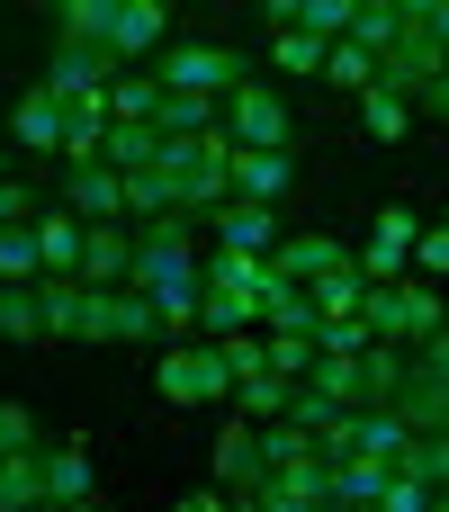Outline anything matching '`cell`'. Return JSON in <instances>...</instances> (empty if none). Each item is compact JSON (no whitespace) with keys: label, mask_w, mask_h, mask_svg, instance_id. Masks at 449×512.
<instances>
[{"label":"cell","mask_w":449,"mask_h":512,"mask_svg":"<svg viewBox=\"0 0 449 512\" xmlns=\"http://www.w3.org/2000/svg\"><path fill=\"white\" fill-rule=\"evenodd\" d=\"M153 306H162V333H180V324H198V261H189V225H180V207L171 216H153L144 234H135V270H126Z\"/></svg>","instance_id":"cell-1"},{"label":"cell","mask_w":449,"mask_h":512,"mask_svg":"<svg viewBox=\"0 0 449 512\" xmlns=\"http://www.w3.org/2000/svg\"><path fill=\"white\" fill-rule=\"evenodd\" d=\"M369 333L378 342H423V333H441V279H369Z\"/></svg>","instance_id":"cell-2"},{"label":"cell","mask_w":449,"mask_h":512,"mask_svg":"<svg viewBox=\"0 0 449 512\" xmlns=\"http://www.w3.org/2000/svg\"><path fill=\"white\" fill-rule=\"evenodd\" d=\"M153 396H162V405H225V396H234L225 342H171V351L153 360Z\"/></svg>","instance_id":"cell-3"},{"label":"cell","mask_w":449,"mask_h":512,"mask_svg":"<svg viewBox=\"0 0 449 512\" xmlns=\"http://www.w3.org/2000/svg\"><path fill=\"white\" fill-rule=\"evenodd\" d=\"M153 81H162V90L225 99V90L243 81V54H234V45H207V36H180V45H162V54H153Z\"/></svg>","instance_id":"cell-4"},{"label":"cell","mask_w":449,"mask_h":512,"mask_svg":"<svg viewBox=\"0 0 449 512\" xmlns=\"http://www.w3.org/2000/svg\"><path fill=\"white\" fill-rule=\"evenodd\" d=\"M225 135H234V144H288V99L243 72V81L225 90Z\"/></svg>","instance_id":"cell-5"},{"label":"cell","mask_w":449,"mask_h":512,"mask_svg":"<svg viewBox=\"0 0 449 512\" xmlns=\"http://www.w3.org/2000/svg\"><path fill=\"white\" fill-rule=\"evenodd\" d=\"M63 207L81 216V225H108V216H126V180H117V162L99 153V162H72V180H63Z\"/></svg>","instance_id":"cell-6"},{"label":"cell","mask_w":449,"mask_h":512,"mask_svg":"<svg viewBox=\"0 0 449 512\" xmlns=\"http://www.w3.org/2000/svg\"><path fill=\"white\" fill-rule=\"evenodd\" d=\"M414 234H423V216H414V207H387V216L369 225V243H360L351 261H360L369 279H405V261H414Z\"/></svg>","instance_id":"cell-7"},{"label":"cell","mask_w":449,"mask_h":512,"mask_svg":"<svg viewBox=\"0 0 449 512\" xmlns=\"http://www.w3.org/2000/svg\"><path fill=\"white\" fill-rule=\"evenodd\" d=\"M243 504H261V512H315L324 504V459L306 450V459H288V468H270Z\"/></svg>","instance_id":"cell-8"},{"label":"cell","mask_w":449,"mask_h":512,"mask_svg":"<svg viewBox=\"0 0 449 512\" xmlns=\"http://www.w3.org/2000/svg\"><path fill=\"white\" fill-rule=\"evenodd\" d=\"M108 81H117V54L108 45H54V63H45V90L54 99H90Z\"/></svg>","instance_id":"cell-9"},{"label":"cell","mask_w":449,"mask_h":512,"mask_svg":"<svg viewBox=\"0 0 449 512\" xmlns=\"http://www.w3.org/2000/svg\"><path fill=\"white\" fill-rule=\"evenodd\" d=\"M225 144H234V135H225ZM225 162H234V189H243V198H270V207H279V198H288V180H297L288 144H234Z\"/></svg>","instance_id":"cell-10"},{"label":"cell","mask_w":449,"mask_h":512,"mask_svg":"<svg viewBox=\"0 0 449 512\" xmlns=\"http://www.w3.org/2000/svg\"><path fill=\"white\" fill-rule=\"evenodd\" d=\"M126 270H135V225H126V216L90 225V234H81V279H90V288H126Z\"/></svg>","instance_id":"cell-11"},{"label":"cell","mask_w":449,"mask_h":512,"mask_svg":"<svg viewBox=\"0 0 449 512\" xmlns=\"http://www.w3.org/2000/svg\"><path fill=\"white\" fill-rule=\"evenodd\" d=\"M153 333H162V306H153V297H144L135 279L99 297V342H126V351H144Z\"/></svg>","instance_id":"cell-12"},{"label":"cell","mask_w":449,"mask_h":512,"mask_svg":"<svg viewBox=\"0 0 449 512\" xmlns=\"http://www.w3.org/2000/svg\"><path fill=\"white\" fill-rule=\"evenodd\" d=\"M441 63H449V54L432 45V36H423V27H414L405 45H387V54H378V90H405V99H423Z\"/></svg>","instance_id":"cell-13"},{"label":"cell","mask_w":449,"mask_h":512,"mask_svg":"<svg viewBox=\"0 0 449 512\" xmlns=\"http://www.w3.org/2000/svg\"><path fill=\"white\" fill-rule=\"evenodd\" d=\"M216 225H225V252H279V216H270V198H225L216 207Z\"/></svg>","instance_id":"cell-14"},{"label":"cell","mask_w":449,"mask_h":512,"mask_svg":"<svg viewBox=\"0 0 449 512\" xmlns=\"http://www.w3.org/2000/svg\"><path fill=\"white\" fill-rule=\"evenodd\" d=\"M36 459H45V504H90V495H99V468H90L81 441H63V450L36 441Z\"/></svg>","instance_id":"cell-15"},{"label":"cell","mask_w":449,"mask_h":512,"mask_svg":"<svg viewBox=\"0 0 449 512\" xmlns=\"http://www.w3.org/2000/svg\"><path fill=\"white\" fill-rule=\"evenodd\" d=\"M396 414H405L414 432H449V378L414 360V369H405V387H396Z\"/></svg>","instance_id":"cell-16"},{"label":"cell","mask_w":449,"mask_h":512,"mask_svg":"<svg viewBox=\"0 0 449 512\" xmlns=\"http://www.w3.org/2000/svg\"><path fill=\"white\" fill-rule=\"evenodd\" d=\"M108 153V90L63 99V162H99Z\"/></svg>","instance_id":"cell-17"},{"label":"cell","mask_w":449,"mask_h":512,"mask_svg":"<svg viewBox=\"0 0 449 512\" xmlns=\"http://www.w3.org/2000/svg\"><path fill=\"white\" fill-rule=\"evenodd\" d=\"M261 477H270V459H261V432L225 423V441H216V486H225V495H252Z\"/></svg>","instance_id":"cell-18"},{"label":"cell","mask_w":449,"mask_h":512,"mask_svg":"<svg viewBox=\"0 0 449 512\" xmlns=\"http://www.w3.org/2000/svg\"><path fill=\"white\" fill-rule=\"evenodd\" d=\"M162 27H171V0H126V9H117V27H108V54H117V63H135V54H153V45H162Z\"/></svg>","instance_id":"cell-19"},{"label":"cell","mask_w":449,"mask_h":512,"mask_svg":"<svg viewBox=\"0 0 449 512\" xmlns=\"http://www.w3.org/2000/svg\"><path fill=\"white\" fill-rule=\"evenodd\" d=\"M9 135H18L27 153H63V99H54L45 81H36V90L18 99V117H9Z\"/></svg>","instance_id":"cell-20"},{"label":"cell","mask_w":449,"mask_h":512,"mask_svg":"<svg viewBox=\"0 0 449 512\" xmlns=\"http://www.w3.org/2000/svg\"><path fill=\"white\" fill-rule=\"evenodd\" d=\"M270 261H279V270H288L297 288H315L324 270H342V261H351V243H333V234H297V243H279Z\"/></svg>","instance_id":"cell-21"},{"label":"cell","mask_w":449,"mask_h":512,"mask_svg":"<svg viewBox=\"0 0 449 512\" xmlns=\"http://www.w3.org/2000/svg\"><path fill=\"white\" fill-rule=\"evenodd\" d=\"M81 216L72 207H36V252H45V270H81Z\"/></svg>","instance_id":"cell-22"},{"label":"cell","mask_w":449,"mask_h":512,"mask_svg":"<svg viewBox=\"0 0 449 512\" xmlns=\"http://www.w3.org/2000/svg\"><path fill=\"white\" fill-rule=\"evenodd\" d=\"M45 504V459H36V441L27 450H0V512H27Z\"/></svg>","instance_id":"cell-23"},{"label":"cell","mask_w":449,"mask_h":512,"mask_svg":"<svg viewBox=\"0 0 449 512\" xmlns=\"http://www.w3.org/2000/svg\"><path fill=\"white\" fill-rule=\"evenodd\" d=\"M342 414H351V405H342L333 387H315V378H297V387H288V423H297L306 441H324V432H333Z\"/></svg>","instance_id":"cell-24"},{"label":"cell","mask_w":449,"mask_h":512,"mask_svg":"<svg viewBox=\"0 0 449 512\" xmlns=\"http://www.w3.org/2000/svg\"><path fill=\"white\" fill-rule=\"evenodd\" d=\"M414 27H405V0H360L351 9V45H369V54H387V45H405Z\"/></svg>","instance_id":"cell-25"},{"label":"cell","mask_w":449,"mask_h":512,"mask_svg":"<svg viewBox=\"0 0 449 512\" xmlns=\"http://www.w3.org/2000/svg\"><path fill=\"white\" fill-rule=\"evenodd\" d=\"M153 108H162V81L153 72H117L108 81V117L117 126H153Z\"/></svg>","instance_id":"cell-26"},{"label":"cell","mask_w":449,"mask_h":512,"mask_svg":"<svg viewBox=\"0 0 449 512\" xmlns=\"http://www.w3.org/2000/svg\"><path fill=\"white\" fill-rule=\"evenodd\" d=\"M306 297H315V315H360V306H369V270H360V261H342V270H324Z\"/></svg>","instance_id":"cell-27"},{"label":"cell","mask_w":449,"mask_h":512,"mask_svg":"<svg viewBox=\"0 0 449 512\" xmlns=\"http://www.w3.org/2000/svg\"><path fill=\"white\" fill-rule=\"evenodd\" d=\"M405 369H414V351H405V342H369V351H360V378H369V405H396Z\"/></svg>","instance_id":"cell-28"},{"label":"cell","mask_w":449,"mask_h":512,"mask_svg":"<svg viewBox=\"0 0 449 512\" xmlns=\"http://www.w3.org/2000/svg\"><path fill=\"white\" fill-rule=\"evenodd\" d=\"M288 387H297V378H279L270 360L234 378V396H243V414H252V423H279V414H288Z\"/></svg>","instance_id":"cell-29"},{"label":"cell","mask_w":449,"mask_h":512,"mask_svg":"<svg viewBox=\"0 0 449 512\" xmlns=\"http://www.w3.org/2000/svg\"><path fill=\"white\" fill-rule=\"evenodd\" d=\"M45 279V252H36V216L27 225H0V288H27Z\"/></svg>","instance_id":"cell-30"},{"label":"cell","mask_w":449,"mask_h":512,"mask_svg":"<svg viewBox=\"0 0 449 512\" xmlns=\"http://www.w3.org/2000/svg\"><path fill=\"white\" fill-rule=\"evenodd\" d=\"M324 54H333V36H315V27H279V36H270V63H279V72H297V81H306V72H324Z\"/></svg>","instance_id":"cell-31"},{"label":"cell","mask_w":449,"mask_h":512,"mask_svg":"<svg viewBox=\"0 0 449 512\" xmlns=\"http://www.w3.org/2000/svg\"><path fill=\"white\" fill-rule=\"evenodd\" d=\"M360 126H369L378 144H396V135L414 126V99H405V90H378V81H369V90H360Z\"/></svg>","instance_id":"cell-32"},{"label":"cell","mask_w":449,"mask_h":512,"mask_svg":"<svg viewBox=\"0 0 449 512\" xmlns=\"http://www.w3.org/2000/svg\"><path fill=\"white\" fill-rule=\"evenodd\" d=\"M117 180H126V216H144V225L180 207V198H171V171H162V162H144V171H117Z\"/></svg>","instance_id":"cell-33"},{"label":"cell","mask_w":449,"mask_h":512,"mask_svg":"<svg viewBox=\"0 0 449 512\" xmlns=\"http://www.w3.org/2000/svg\"><path fill=\"white\" fill-rule=\"evenodd\" d=\"M198 324H207V342H225V333L261 324V297H225V288H198Z\"/></svg>","instance_id":"cell-34"},{"label":"cell","mask_w":449,"mask_h":512,"mask_svg":"<svg viewBox=\"0 0 449 512\" xmlns=\"http://www.w3.org/2000/svg\"><path fill=\"white\" fill-rule=\"evenodd\" d=\"M54 9H63V45H108L126 0H54Z\"/></svg>","instance_id":"cell-35"},{"label":"cell","mask_w":449,"mask_h":512,"mask_svg":"<svg viewBox=\"0 0 449 512\" xmlns=\"http://www.w3.org/2000/svg\"><path fill=\"white\" fill-rule=\"evenodd\" d=\"M153 126H162V135H207V126H216V99H198V90H162Z\"/></svg>","instance_id":"cell-36"},{"label":"cell","mask_w":449,"mask_h":512,"mask_svg":"<svg viewBox=\"0 0 449 512\" xmlns=\"http://www.w3.org/2000/svg\"><path fill=\"white\" fill-rule=\"evenodd\" d=\"M0 342H45V315H36V279H27V288H0Z\"/></svg>","instance_id":"cell-37"},{"label":"cell","mask_w":449,"mask_h":512,"mask_svg":"<svg viewBox=\"0 0 449 512\" xmlns=\"http://www.w3.org/2000/svg\"><path fill=\"white\" fill-rule=\"evenodd\" d=\"M324 81H342V90H369V81H378V54H369V45H351V36H333V54H324Z\"/></svg>","instance_id":"cell-38"},{"label":"cell","mask_w":449,"mask_h":512,"mask_svg":"<svg viewBox=\"0 0 449 512\" xmlns=\"http://www.w3.org/2000/svg\"><path fill=\"white\" fill-rule=\"evenodd\" d=\"M153 144H162V126H117V117H108V162H117V171H144Z\"/></svg>","instance_id":"cell-39"},{"label":"cell","mask_w":449,"mask_h":512,"mask_svg":"<svg viewBox=\"0 0 449 512\" xmlns=\"http://www.w3.org/2000/svg\"><path fill=\"white\" fill-rule=\"evenodd\" d=\"M387 512H432V477H414V468H387Z\"/></svg>","instance_id":"cell-40"},{"label":"cell","mask_w":449,"mask_h":512,"mask_svg":"<svg viewBox=\"0 0 449 512\" xmlns=\"http://www.w3.org/2000/svg\"><path fill=\"white\" fill-rule=\"evenodd\" d=\"M270 369L279 378H306L315 369V333H270Z\"/></svg>","instance_id":"cell-41"},{"label":"cell","mask_w":449,"mask_h":512,"mask_svg":"<svg viewBox=\"0 0 449 512\" xmlns=\"http://www.w3.org/2000/svg\"><path fill=\"white\" fill-rule=\"evenodd\" d=\"M306 450H315V441H306L288 414H279V423H261V459H270V468H288V459H306Z\"/></svg>","instance_id":"cell-42"},{"label":"cell","mask_w":449,"mask_h":512,"mask_svg":"<svg viewBox=\"0 0 449 512\" xmlns=\"http://www.w3.org/2000/svg\"><path fill=\"white\" fill-rule=\"evenodd\" d=\"M351 9H360V0H306L297 27H315V36H351Z\"/></svg>","instance_id":"cell-43"},{"label":"cell","mask_w":449,"mask_h":512,"mask_svg":"<svg viewBox=\"0 0 449 512\" xmlns=\"http://www.w3.org/2000/svg\"><path fill=\"white\" fill-rule=\"evenodd\" d=\"M414 270L423 279H449V225H423L414 234Z\"/></svg>","instance_id":"cell-44"},{"label":"cell","mask_w":449,"mask_h":512,"mask_svg":"<svg viewBox=\"0 0 449 512\" xmlns=\"http://www.w3.org/2000/svg\"><path fill=\"white\" fill-rule=\"evenodd\" d=\"M27 216H36V198H27V180H9V171H0V225H27Z\"/></svg>","instance_id":"cell-45"},{"label":"cell","mask_w":449,"mask_h":512,"mask_svg":"<svg viewBox=\"0 0 449 512\" xmlns=\"http://www.w3.org/2000/svg\"><path fill=\"white\" fill-rule=\"evenodd\" d=\"M27 441H36V423H27V405H9V396H0V450H27Z\"/></svg>","instance_id":"cell-46"},{"label":"cell","mask_w":449,"mask_h":512,"mask_svg":"<svg viewBox=\"0 0 449 512\" xmlns=\"http://www.w3.org/2000/svg\"><path fill=\"white\" fill-rule=\"evenodd\" d=\"M423 99L441 108V126H449V63H441V72H432V90H423Z\"/></svg>","instance_id":"cell-47"},{"label":"cell","mask_w":449,"mask_h":512,"mask_svg":"<svg viewBox=\"0 0 449 512\" xmlns=\"http://www.w3.org/2000/svg\"><path fill=\"white\" fill-rule=\"evenodd\" d=\"M261 9H270V27H297V9H306V0H261Z\"/></svg>","instance_id":"cell-48"},{"label":"cell","mask_w":449,"mask_h":512,"mask_svg":"<svg viewBox=\"0 0 449 512\" xmlns=\"http://www.w3.org/2000/svg\"><path fill=\"white\" fill-rule=\"evenodd\" d=\"M423 36H432V45H441V54H449V0H441V9H432V27H423Z\"/></svg>","instance_id":"cell-49"},{"label":"cell","mask_w":449,"mask_h":512,"mask_svg":"<svg viewBox=\"0 0 449 512\" xmlns=\"http://www.w3.org/2000/svg\"><path fill=\"white\" fill-rule=\"evenodd\" d=\"M441 225H449V216H441Z\"/></svg>","instance_id":"cell-50"}]
</instances>
